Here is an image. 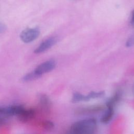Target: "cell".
Instances as JSON below:
<instances>
[{"mask_svg": "<svg viewBox=\"0 0 134 134\" xmlns=\"http://www.w3.org/2000/svg\"><path fill=\"white\" fill-rule=\"evenodd\" d=\"M114 114V108L107 107L106 110L103 113L100 119V122L103 124L108 123L113 118Z\"/></svg>", "mask_w": 134, "mask_h": 134, "instance_id": "obj_7", "label": "cell"}, {"mask_svg": "<svg viewBox=\"0 0 134 134\" xmlns=\"http://www.w3.org/2000/svg\"><path fill=\"white\" fill-rule=\"evenodd\" d=\"M26 107L21 104H13L0 106V116L7 117L16 116L18 117Z\"/></svg>", "mask_w": 134, "mask_h": 134, "instance_id": "obj_2", "label": "cell"}, {"mask_svg": "<svg viewBox=\"0 0 134 134\" xmlns=\"http://www.w3.org/2000/svg\"><path fill=\"white\" fill-rule=\"evenodd\" d=\"M57 41L58 38L56 37H50L41 43L40 44L35 50L34 52L35 53H42L54 46Z\"/></svg>", "mask_w": 134, "mask_h": 134, "instance_id": "obj_5", "label": "cell"}, {"mask_svg": "<svg viewBox=\"0 0 134 134\" xmlns=\"http://www.w3.org/2000/svg\"><path fill=\"white\" fill-rule=\"evenodd\" d=\"M55 65L56 63L54 60H48L39 65L34 71L39 77H40L43 74L53 70L55 68Z\"/></svg>", "mask_w": 134, "mask_h": 134, "instance_id": "obj_4", "label": "cell"}, {"mask_svg": "<svg viewBox=\"0 0 134 134\" xmlns=\"http://www.w3.org/2000/svg\"><path fill=\"white\" fill-rule=\"evenodd\" d=\"M40 34L38 28H27L22 31L20 34V38L25 43H29L36 39Z\"/></svg>", "mask_w": 134, "mask_h": 134, "instance_id": "obj_3", "label": "cell"}, {"mask_svg": "<svg viewBox=\"0 0 134 134\" xmlns=\"http://www.w3.org/2000/svg\"><path fill=\"white\" fill-rule=\"evenodd\" d=\"M66 134H72V133H70V132H68V133H66Z\"/></svg>", "mask_w": 134, "mask_h": 134, "instance_id": "obj_18", "label": "cell"}, {"mask_svg": "<svg viewBox=\"0 0 134 134\" xmlns=\"http://www.w3.org/2000/svg\"><path fill=\"white\" fill-rule=\"evenodd\" d=\"M96 126L97 122L95 119H85L73 123L69 132L72 134H93Z\"/></svg>", "mask_w": 134, "mask_h": 134, "instance_id": "obj_1", "label": "cell"}, {"mask_svg": "<svg viewBox=\"0 0 134 134\" xmlns=\"http://www.w3.org/2000/svg\"><path fill=\"white\" fill-rule=\"evenodd\" d=\"M42 127L44 129L47 130H50L53 129L54 125L53 122L50 120H46L42 123Z\"/></svg>", "mask_w": 134, "mask_h": 134, "instance_id": "obj_13", "label": "cell"}, {"mask_svg": "<svg viewBox=\"0 0 134 134\" xmlns=\"http://www.w3.org/2000/svg\"><path fill=\"white\" fill-rule=\"evenodd\" d=\"M39 78V77L35 73L34 71H32L24 75L22 79V80L24 82H30L36 80Z\"/></svg>", "mask_w": 134, "mask_h": 134, "instance_id": "obj_11", "label": "cell"}, {"mask_svg": "<svg viewBox=\"0 0 134 134\" xmlns=\"http://www.w3.org/2000/svg\"><path fill=\"white\" fill-rule=\"evenodd\" d=\"M105 95V92L104 91L100 92H91L87 94V96L90 99H95L98 98H101L103 97Z\"/></svg>", "mask_w": 134, "mask_h": 134, "instance_id": "obj_12", "label": "cell"}, {"mask_svg": "<svg viewBox=\"0 0 134 134\" xmlns=\"http://www.w3.org/2000/svg\"><path fill=\"white\" fill-rule=\"evenodd\" d=\"M36 112L34 109L25 108L23 113L18 117L20 121L23 122H27L30 120L35 115Z\"/></svg>", "mask_w": 134, "mask_h": 134, "instance_id": "obj_6", "label": "cell"}, {"mask_svg": "<svg viewBox=\"0 0 134 134\" xmlns=\"http://www.w3.org/2000/svg\"><path fill=\"white\" fill-rule=\"evenodd\" d=\"M39 102L41 106L44 109H48L50 106V100L49 97L46 95H41L39 98Z\"/></svg>", "mask_w": 134, "mask_h": 134, "instance_id": "obj_10", "label": "cell"}, {"mask_svg": "<svg viewBox=\"0 0 134 134\" xmlns=\"http://www.w3.org/2000/svg\"><path fill=\"white\" fill-rule=\"evenodd\" d=\"M130 25L133 28H134V9L132 12L131 17L130 19Z\"/></svg>", "mask_w": 134, "mask_h": 134, "instance_id": "obj_16", "label": "cell"}, {"mask_svg": "<svg viewBox=\"0 0 134 134\" xmlns=\"http://www.w3.org/2000/svg\"><path fill=\"white\" fill-rule=\"evenodd\" d=\"M121 93L120 92H117L116 93L110 98H109L106 103L107 107L114 108L115 105L120 100L121 97Z\"/></svg>", "mask_w": 134, "mask_h": 134, "instance_id": "obj_8", "label": "cell"}, {"mask_svg": "<svg viewBox=\"0 0 134 134\" xmlns=\"http://www.w3.org/2000/svg\"><path fill=\"white\" fill-rule=\"evenodd\" d=\"M90 100L87 95H85L79 93H75L72 96L71 101L73 103H77L80 102H87Z\"/></svg>", "mask_w": 134, "mask_h": 134, "instance_id": "obj_9", "label": "cell"}, {"mask_svg": "<svg viewBox=\"0 0 134 134\" xmlns=\"http://www.w3.org/2000/svg\"><path fill=\"white\" fill-rule=\"evenodd\" d=\"M126 46L127 47H130L134 46V35L130 37L127 40Z\"/></svg>", "mask_w": 134, "mask_h": 134, "instance_id": "obj_14", "label": "cell"}, {"mask_svg": "<svg viewBox=\"0 0 134 134\" xmlns=\"http://www.w3.org/2000/svg\"><path fill=\"white\" fill-rule=\"evenodd\" d=\"M132 91H133V93H134V85L133 86V88H132Z\"/></svg>", "mask_w": 134, "mask_h": 134, "instance_id": "obj_17", "label": "cell"}, {"mask_svg": "<svg viewBox=\"0 0 134 134\" xmlns=\"http://www.w3.org/2000/svg\"><path fill=\"white\" fill-rule=\"evenodd\" d=\"M6 29V26L5 24L0 23V34L4 32Z\"/></svg>", "mask_w": 134, "mask_h": 134, "instance_id": "obj_15", "label": "cell"}]
</instances>
